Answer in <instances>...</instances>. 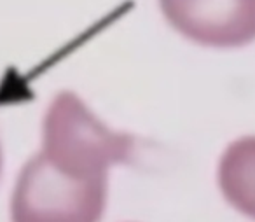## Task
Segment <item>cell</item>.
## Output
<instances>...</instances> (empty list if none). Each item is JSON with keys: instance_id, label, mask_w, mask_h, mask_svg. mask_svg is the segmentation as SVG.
<instances>
[{"instance_id": "1", "label": "cell", "mask_w": 255, "mask_h": 222, "mask_svg": "<svg viewBox=\"0 0 255 222\" xmlns=\"http://www.w3.org/2000/svg\"><path fill=\"white\" fill-rule=\"evenodd\" d=\"M40 152L63 173L102 179L110 166L131 161L135 138L105 126L75 93L61 91L47 107Z\"/></svg>"}, {"instance_id": "3", "label": "cell", "mask_w": 255, "mask_h": 222, "mask_svg": "<svg viewBox=\"0 0 255 222\" xmlns=\"http://www.w3.org/2000/svg\"><path fill=\"white\" fill-rule=\"evenodd\" d=\"M171 26L201 46L231 49L255 40V0H159Z\"/></svg>"}, {"instance_id": "4", "label": "cell", "mask_w": 255, "mask_h": 222, "mask_svg": "<svg viewBox=\"0 0 255 222\" xmlns=\"http://www.w3.org/2000/svg\"><path fill=\"white\" fill-rule=\"evenodd\" d=\"M219 186L238 212L255 219V137H243L226 149L219 163Z\"/></svg>"}, {"instance_id": "5", "label": "cell", "mask_w": 255, "mask_h": 222, "mask_svg": "<svg viewBox=\"0 0 255 222\" xmlns=\"http://www.w3.org/2000/svg\"><path fill=\"white\" fill-rule=\"evenodd\" d=\"M0 172H2V149H0Z\"/></svg>"}, {"instance_id": "2", "label": "cell", "mask_w": 255, "mask_h": 222, "mask_svg": "<svg viewBox=\"0 0 255 222\" xmlns=\"http://www.w3.org/2000/svg\"><path fill=\"white\" fill-rule=\"evenodd\" d=\"M109 177L79 179L53 166L42 152L23 166L11 198L12 222H98Z\"/></svg>"}]
</instances>
